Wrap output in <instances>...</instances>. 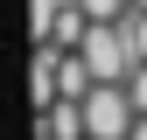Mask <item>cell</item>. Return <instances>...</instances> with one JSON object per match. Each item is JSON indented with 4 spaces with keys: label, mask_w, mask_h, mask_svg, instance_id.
Listing matches in <instances>:
<instances>
[{
    "label": "cell",
    "mask_w": 147,
    "mask_h": 140,
    "mask_svg": "<svg viewBox=\"0 0 147 140\" xmlns=\"http://www.w3.org/2000/svg\"><path fill=\"white\" fill-rule=\"evenodd\" d=\"M77 56L91 63V77H98V84H126V70L140 63V56H133V42H126V28H119V21H91V35L77 42Z\"/></svg>",
    "instance_id": "cell-1"
},
{
    "label": "cell",
    "mask_w": 147,
    "mask_h": 140,
    "mask_svg": "<svg viewBox=\"0 0 147 140\" xmlns=\"http://www.w3.org/2000/svg\"><path fill=\"white\" fill-rule=\"evenodd\" d=\"M133 119H140V105L126 98V84H91V98H84V133L91 140H126Z\"/></svg>",
    "instance_id": "cell-2"
},
{
    "label": "cell",
    "mask_w": 147,
    "mask_h": 140,
    "mask_svg": "<svg viewBox=\"0 0 147 140\" xmlns=\"http://www.w3.org/2000/svg\"><path fill=\"white\" fill-rule=\"evenodd\" d=\"M126 98L147 112V63H133V70H126Z\"/></svg>",
    "instance_id": "cell-3"
},
{
    "label": "cell",
    "mask_w": 147,
    "mask_h": 140,
    "mask_svg": "<svg viewBox=\"0 0 147 140\" xmlns=\"http://www.w3.org/2000/svg\"><path fill=\"white\" fill-rule=\"evenodd\" d=\"M84 7H91V21H119V14L133 7V0H84Z\"/></svg>",
    "instance_id": "cell-4"
},
{
    "label": "cell",
    "mask_w": 147,
    "mask_h": 140,
    "mask_svg": "<svg viewBox=\"0 0 147 140\" xmlns=\"http://www.w3.org/2000/svg\"><path fill=\"white\" fill-rule=\"evenodd\" d=\"M126 140H147V112H140V119H133V133H126Z\"/></svg>",
    "instance_id": "cell-5"
}]
</instances>
